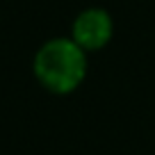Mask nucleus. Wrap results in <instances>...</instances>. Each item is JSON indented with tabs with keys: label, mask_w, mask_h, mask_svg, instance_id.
<instances>
[{
	"label": "nucleus",
	"mask_w": 155,
	"mask_h": 155,
	"mask_svg": "<svg viewBox=\"0 0 155 155\" xmlns=\"http://www.w3.org/2000/svg\"><path fill=\"white\" fill-rule=\"evenodd\" d=\"M68 37L84 53H98L107 48L114 37V18L103 7H84L75 14Z\"/></svg>",
	"instance_id": "nucleus-2"
},
{
	"label": "nucleus",
	"mask_w": 155,
	"mask_h": 155,
	"mask_svg": "<svg viewBox=\"0 0 155 155\" xmlns=\"http://www.w3.org/2000/svg\"><path fill=\"white\" fill-rule=\"evenodd\" d=\"M89 53H84L71 37H53L37 48L32 73L37 82L55 96H68L82 87L89 71Z\"/></svg>",
	"instance_id": "nucleus-1"
}]
</instances>
